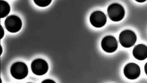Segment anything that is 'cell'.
<instances>
[{
	"mask_svg": "<svg viewBox=\"0 0 147 83\" xmlns=\"http://www.w3.org/2000/svg\"><path fill=\"white\" fill-rule=\"evenodd\" d=\"M107 12L109 18L114 22L121 21L125 15V11L123 6L116 3L110 5Z\"/></svg>",
	"mask_w": 147,
	"mask_h": 83,
	"instance_id": "6da1fadb",
	"label": "cell"
},
{
	"mask_svg": "<svg viewBox=\"0 0 147 83\" xmlns=\"http://www.w3.org/2000/svg\"><path fill=\"white\" fill-rule=\"evenodd\" d=\"M10 73L11 76L18 80L24 79L28 73L27 65L23 62L14 63L10 68Z\"/></svg>",
	"mask_w": 147,
	"mask_h": 83,
	"instance_id": "7a4b0ae2",
	"label": "cell"
},
{
	"mask_svg": "<svg viewBox=\"0 0 147 83\" xmlns=\"http://www.w3.org/2000/svg\"><path fill=\"white\" fill-rule=\"evenodd\" d=\"M136 35L131 30L123 31L119 36L120 44L125 48H129L135 44L136 42Z\"/></svg>",
	"mask_w": 147,
	"mask_h": 83,
	"instance_id": "3957f363",
	"label": "cell"
},
{
	"mask_svg": "<svg viewBox=\"0 0 147 83\" xmlns=\"http://www.w3.org/2000/svg\"><path fill=\"white\" fill-rule=\"evenodd\" d=\"M5 26L7 30L12 33H16L20 30L22 22L20 18L15 15L7 17L5 21Z\"/></svg>",
	"mask_w": 147,
	"mask_h": 83,
	"instance_id": "277c9868",
	"label": "cell"
},
{
	"mask_svg": "<svg viewBox=\"0 0 147 83\" xmlns=\"http://www.w3.org/2000/svg\"><path fill=\"white\" fill-rule=\"evenodd\" d=\"M32 72L38 76L45 74L48 71V64L47 62L41 59H37L32 61L31 65Z\"/></svg>",
	"mask_w": 147,
	"mask_h": 83,
	"instance_id": "5b68a950",
	"label": "cell"
},
{
	"mask_svg": "<svg viewBox=\"0 0 147 83\" xmlns=\"http://www.w3.org/2000/svg\"><path fill=\"white\" fill-rule=\"evenodd\" d=\"M123 72L127 79L135 80L138 78L140 75V68L138 64L131 63L125 67Z\"/></svg>",
	"mask_w": 147,
	"mask_h": 83,
	"instance_id": "8992f818",
	"label": "cell"
},
{
	"mask_svg": "<svg viewBox=\"0 0 147 83\" xmlns=\"http://www.w3.org/2000/svg\"><path fill=\"white\" fill-rule=\"evenodd\" d=\"M90 20L93 26L100 28L106 24L107 18L106 15L102 12L96 11L91 15Z\"/></svg>",
	"mask_w": 147,
	"mask_h": 83,
	"instance_id": "52a82bcc",
	"label": "cell"
},
{
	"mask_svg": "<svg viewBox=\"0 0 147 83\" xmlns=\"http://www.w3.org/2000/svg\"><path fill=\"white\" fill-rule=\"evenodd\" d=\"M101 47L103 50L108 53L115 52L118 48V43L115 38L113 36H107L101 41Z\"/></svg>",
	"mask_w": 147,
	"mask_h": 83,
	"instance_id": "ba28073f",
	"label": "cell"
},
{
	"mask_svg": "<svg viewBox=\"0 0 147 83\" xmlns=\"http://www.w3.org/2000/svg\"><path fill=\"white\" fill-rule=\"evenodd\" d=\"M135 58L139 61H144L147 58V47L140 44L135 47L132 51Z\"/></svg>",
	"mask_w": 147,
	"mask_h": 83,
	"instance_id": "9c48e42d",
	"label": "cell"
},
{
	"mask_svg": "<svg viewBox=\"0 0 147 83\" xmlns=\"http://www.w3.org/2000/svg\"><path fill=\"white\" fill-rule=\"evenodd\" d=\"M10 11L9 4L5 1H0V18L6 17Z\"/></svg>",
	"mask_w": 147,
	"mask_h": 83,
	"instance_id": "30bf717a",
	"label": "cell"
},
{
	"mask_svg": "<svg viewBox=\"0 0 147 83\" xmlns=\"http://www.w3.org/2000/svg\"><path fill=\"white\" fill-rule=\"evenodd\" d=\"M34 1L37 6L40 7H47L48 5H49L52 2V0H45V1L34 0Z\"/></svg>",
	"mask_w": 147,
	"mask_h": 83,
	"instance_id": "8fae6325",
	"label": "cell"
},
{
	"mask_svg": "<svg viewBox=\"0 0 147 83\" xmlns=\"http://www.w3.org/2000/svg\"><path fill=\"white\" fill-rule=\"evenodd\" d=\"M41 83H55V82L51 79H46V80L42 81Z\"/></svg>",
	"mask_w": 147,
	"mask_h": 83,
	"instance_id": "7c38bea8",
	"label": "cell"
},
{
	"mask_svg": "<svg viewBox=\"0 0 147 83\" xmlns=\"http://www.w3.org/2000/svg\"><path fill=\"white\" fill-rule=\"evenodd\" d=\"M144 71H145V72L146 73V75H147V63L146 64L145 66H144Z\"/></svg>",
	"mask_w": 147,
	"mask_h": 83,
	"instance_id": "4fadbf2b",
	"label": "cell"
},
{
	"mask_svg": "<svg viewBox=\"0 0 147 83\" xmlns=\"http://www.w3.org/2000/svg\"><path fill=\"white\" fill-rule=\"evenodd\" d=\"M136 1L138 2H144L146 1V0H145V1H138V0H137Z\"/></svg>",
	"mask_w": 147,
	"mask_h": 83,
	"instance_id": "5bb4252c",
	"label": "cell"
},
{
	"mask_svg": "<svg viewBox=\"0 0 147 83\" xmlns=\"http://www.w3.org/2000/svg\"></svg>",
	"mask_w": 147,
	"mask_h": 83,
	"instance_id": "9a60e30c",
	"label": "cell"
}]
</instances>
